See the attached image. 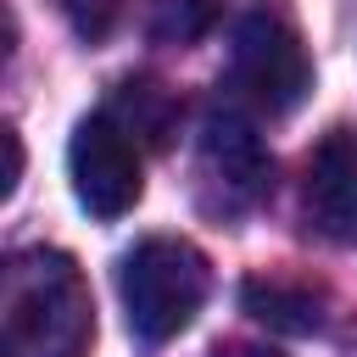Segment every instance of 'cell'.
<instances>
[{
	"instance_id": "ba28073f",
	"label": "cell",
	"mask_w": 357,
	"mask_h": 357,
	"mask_svg": "<svg viewBox=\"0 0 357 357\" xmlns=\"http://www.w3.org/2000/svg\"><path fill=\"white\" fill-rule=\"evenodd\" d=\"M134 139H151V145H167L173 139V123H178V100L156 84V78H128L117 84L112 106H106Z\"/></svg>"
},
{
	"instance_id": "7a4b0ae2",
	"label": "cell",
	"mask_w": 357,
	"mask_h": 357,
	"mask_svg": "<svg viewBox=\"0 0 357 357\" xmlns=\"http://www.w3.org/2000/svg\"><path fill=\"white\" fill-rule=\"evenodd\" d=\"M206 290H212L206 257L190 240H173V234H151L117 262V296H123L128 329L151 346L190 329Z\"/></svg>"
},
{
	"instance_id": "8fae6325",
	"label": "cell",
	"mask_w": 357,
	"mask_h": 357,
	"mask_svg": "<svg viewBox=\"0 0 357 357\" xmlns=\"http://www.w3.org/2000/svg\"><path fill=\"white\" fill-rule=\"evenodd\" d=\"M212 357H279L273 346H218Z\"/></svg>"
},
{
	"instance_id": "5b68a950",
	"label": "cell",
	"mask_w": 357,
	"mask_h": 357,
	"mask_svg": "<svg viewBox=\"0 0 357 357\" xmlns=\"http://www.w3.org/2000/svg\"><path fill=\"white\" fill-rule=\"evenodd\" d=\"M268 173H273V162H268L251 117H245L234 100L212 106L206 123H201V178L212 184L218 206L245 212L251 201L268 195Z\"/></svg>"
},
{
	"instance_id": "8992f818",
	"label": "cell",
	"mask_w": 357,
	"mask_h": 357,
	"mask_svg": "<svg viewBox=\"0 0 357 357\" xmlns=\"http://www.w3.org/2000/svg\"><path fill=\"white\" fill-rule=\"evenodd\" d=\"M301 206L324 240L357 245V128H329L312 145L307 178H301Z\"/></svg>"
},
{
	"instance_id": "3957f363",
	"label": "cell",
	"mask_w": 357,
	"mask_h": 357,
	"mask_svg": "<svg viewBox=\"0 0 357 357\" xmlns=\"http://www.w3.org/2000/svg\"><path fill=\"white\" fill-rule=\"evenodd\" d=\"M229 84H234V100L268 112V117H284L307 100L312 89V61H307V45L301 33L257 6L234 22V50H229Z\"/></svg>"
},
{
	"instance_id": "9c48e42d",
	"label": "cell",
	"mask_w": 357,
	"mask_h": 357,
	"mask_svg": "<svg viewBox=\"0 0 357 357\" xmlns=\"http://www.w3.org/2000/svg\"><path fill=\"white\" fill-rule=\"evenodd\" d=\"M223 0H151V33L167 45H190L218 22Z\"/></svg>"
},
{
	"instance_id": "6da1fadb",
	"label": "cell",
	"mask_w": 357,
	"mask_h": 357,
	"mask_svg": "<svg viewBox=\"0 0 357 357\" xmlns=\"http://www.w3.org/2000/svg\"><path fill=\"white\" fill-rule=\"evenodd\" d=\"M95 307L84 273L61 251H22L0 290V357H84Z\"/></svg>"
},
{
	"instance_id": "30bf717a",
	"label": "cell",
	"mask_w": 357,
	"mask_h": 357,
	"mask_svg": "<svg viewBox=\"0 0 357 357\" xmlns=\"http://www.w3.org/2000/svg\"><path fill=\"white\" fill-rule=\"evenodd\" d=\"M56 6H61L67 28H73L84 45H100V39L117 28V17H123V0H56Z\"/></svg>"
},
{
	"instance_id": "52a82bcc",
	"label": "cell",
	"mask_w": 357,
	"mask_h": 357,
	"mask_svg": "<svg viewBox=\"0 0 357 357\" xmlns=\"http://www.w3.org/2000/svg\"><path fill=\"white\" fill-rule=\"evenodd\" d=\"M240 301L257 324L268 329H284V335H312L324 324L318 312V296L307 284H284V279H245L240 284Z\"/></svg>"
},
{
	"instance_id": "277c9868",
	"label": "cell",
	"mask_w": 357,
	"mask_h": 357,
	"mask_svg": "<svg viewBox=\"0 0 357 357\" xmlns=\"http://www.w3.org/2000/svg\"><path fill=\"white\" fill-rule=\"evenodd\" d=\"M67 178H73V195L89 218H123L134 212L145 178H139V145L134 134L112 117V112H95L73 128L67 139Z\"/></svg>"
}]
</instances>
